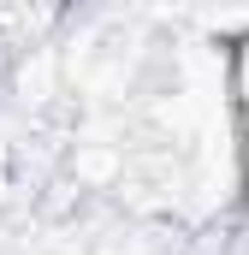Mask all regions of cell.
<instances>
[{"instance_id": "cell-1", "label": "cell", "mask_w": 249, "mask_h": 255, "mask_svg": "<svg viewBox=\"0 0 249 255\" xmlns=\"http://www.w3.org/2000/svg\"><path fill=\"white\" fill-rule=\"evenodd\" d=\"M226 95H232V113L249 125V36L226 48Z\"/></svg>"}]
</instances>
